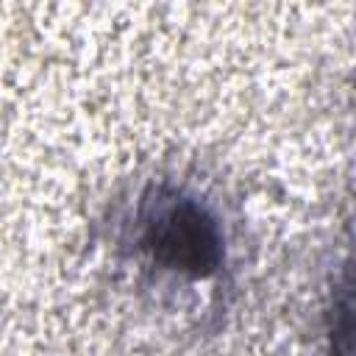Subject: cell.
<instances>
[{"instance_id": "obj_1", "label": "cell", "mask_w": 356, "mask_h": 356, "mask_svg": "<svg viewBox=\"0 0 356 356\" xmlns=\"http://www.w3.org/2000/svg\"><path fill=\"white\" fill-rule=\"evenodd\" d=\"M145 248L164 267L209 275L222 261V236L217 220L195 200H172L147 220Z\"/></svg>"}]
</instances>
